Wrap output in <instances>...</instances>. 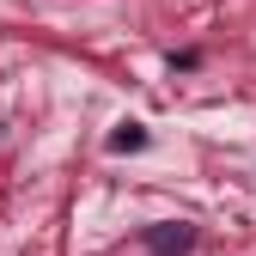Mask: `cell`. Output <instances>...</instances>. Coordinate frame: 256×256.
<instances>
[{"label":"cell","instance_id":"obj_1","mask_svg":"<svg viewBox=\"0 0 256 256\" xmlns=\"http://www.w3.org/2000/svg\"><path fill=\"white\" fill-rule=\"evenodd\" d=\"M146 244H152V256H183L196 244V232L189 226H158V232H146Z\"/></svg>","mask_w":256,"mask_h":256},{"label":"cell","instance_id":"obj_2","mask_svg":"<svg viewBox=\"0 0 256 256\" xmlns=\"http://www.w3.org/2000/svg\"><path fill=\"white\" fill-rule=\"evenodd\" d=\"M140 146H146V128L140 122H122L116 134H110V152H140Z\"/></svg>","mask_w":256,"mask_h":256}]
</instances>
